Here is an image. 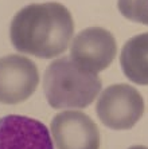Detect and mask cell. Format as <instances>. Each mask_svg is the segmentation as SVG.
I'll use <instances>...</instances> for the list:
<instances>
[{"instance_id": "cell-6", "label": "cell", "mask_w": 148, "mask_h": 149, "mask_svg": "<svg viewBox=\"0 0 148 149\" xmlns=\"http://www.w3.org/2000/svg\"><path fill=\"white\" fill-rule=\"evenodd\" d=\"M51 134L57 149H100L98 128L82 111L58 113L53 118Z\"/></svg>"}, {"instance_id": "cell-7", "label": "cell", "mask_w": 148, "mask_h": 149, "mask_svg": "<svg viewBox=\"0 0 148 149\" xmlns=\"http://www.w3.org/2000/svg\"><path fill=\"white\" fill-rule=\"evenodd\" d=\"M0 149H54L43 122L26 116L0 118Z\"/></svg>"}, {"instance_id": "cell-2", "label": "cell", "mask_w": 148, "mask_h": 149, "mask_svg": "<svg viewBox=\"0 0 148 149\" xmlns=\"http://www.w3.org/2000/svg\"><path fill=\"white\" fill-rule=\"evenodd\" d=\"M43 90L54 109H83L101 90V79L94 73L77 66L67 56L55 59L46 69Z\"/></svg>"}, {"instance_id": "cell-5", "label": "cell", "mask_w": 148, "mask_h": 149, "mask_svg": "<svg viewBox=\"0 0 148 149\" xmlns=\"http://www.w3.org/2000/svg\"><path fill=\"white\" fill-rule=\"evenodd\" d=\"M39 83L36 65L22 55L0 58V102L15 105L32 95Z\"/></svg>"}, {"instance_id": "cell-10", "label": "cell", "mask_w": 148, "mask_h": 149, "mask_svg": "<svg viewBox=\"0 0 148 149\" xmlns=\"http://www.w3.org/2000/svg\"><path fill=\"white\" fill-rule=\"evenodd\" d=\"M129 149H148L147 146H143V145H135V146H131Z\"/></svg>"}, {"instance_id": "cell-8", "label": "cell", "mask_w": 148, "mask_h": 149, "mask_svg": "<svg viewBox=\"0 0 148 149\" xmlns=\"http://www.w3.org/2000/svg\"><path fill=\"white\" fill-rule=\"evenodd\" d=\"M120 63L123 73L137 85H148V32L136 35L121 50Z\"/></svg>"}, {"instance_id": "cell-3", "label": "cell", "mask_w": 148, "mask_h": 149, "mask_svg": "<svg viewBox=\"0 0 148 149\" xmlns=\"http://www.w3.org/2000/svg\"><path fill=\"white\" fill-rule=\"evenodd\" d=\"M97 116L113 130L133 128L144 113V100L136 87L117 83L107 87L97 101Z\"/></svg>"}, {"instance_id": "cell-1", "label": "cell", "mask_w": 148, "mask_h": 149, "mask_svg": "<svg viewBox=\"0 0 148 149\" xmlns=\"http://www.w3.org/2000/svg\"><path fill=\"white\" fill-rule=\"evenodd\" d=\"M74 23L61 3L48 1L22 8L11 22V43L19 52L50 59L66 51Z\"/></svg>"}, {"instance_id": "cell-4", "label": "cell", "mask_w": 148, "mask_h": 149, "mask_svg": "<svg viewBox=\"0 0 148 149\" xmlns=\"http://www.w3.org/2000/svg\"><path fill=\"white\" fill-rule=\"evenodd\" d=\"M117 52L114 36L101 27H89L77 34L72 43V61L89 73H100L113 62Z\"/></svg>"}, {"instance_id": "cell-9", "label": "cell", "mask_w": 148, "mask_h": 149, "mask_svg": "<svg viewBox=\"0 0 148 149\" xmlns=\"http://www.w3.org/2000/svg\"><path fill=\"white\" fill-rule=\"evenodd\" d=\"M117 7L128 20L148 26V0H119Z\"/></svg>"}]
</instances>
